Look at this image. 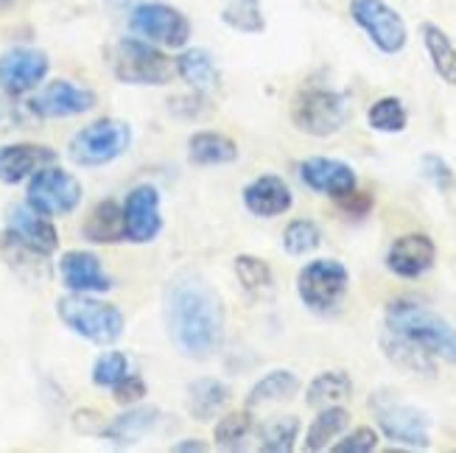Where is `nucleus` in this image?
<instances>
[{"label": "nucleus", "instance_id": "obj_1", "mask_svg": "<svg viewBox=\"0 0 456 453\" xmlns=\"http://www.w3.org/2000/svg\"><path fill=\"white\" fill-rule=\"evenodd\" d=\"M166 322L176 350L188 359H210L224 339L222 300L196 271H183L168 283Z\"/></svg>", "mask_w": 456, "mask_h": 453}, {"label": "nucleus", "instance_id": "obj_2", "mask_svg": "<svg viewBox=\"0 0 456 453\" xmlns=\"http://www.w3.org/2000/svg\"><path fill=\"white\" fill-rule=\"evenodd\" d=\"M384 325L395 336L426 350L428 356L456 364V328L428 305L411 297L392 300L384 311Z\"/></svg>", "mask_w": 456, "mask_h": 453}, {"label": "nucleus", "instance_id": "obj_3", "mask_svg": "<svg viewBox=\"0 0 456 453\" xmlns=\"http://www.w3.org/2000/svg\"><path fill=\"white\" fill-rule=\"evenodd\" d=\"M110 70L118 82L134 87H166L171 82L174 62L160 51V45L143 36H124L110 48Z\"/></svg>", "mask_w": 456, "mask_h": 453}, {"label": "nucleus", "instance_id": "obj_4", "mask_svg": "<svg viewBox=\"0 0 456 453\" xmlns=\"http://www.w3.org/2000/svg\"><path fill=\"white\" fill-rule=\"evenodd\" d=\"M59 320L65 322L68 330H73L76 336H82L85 342H93L98 347L115 344L124 333V313L118 305L95 300L93 294H65L56 303Z\"/></svg>", "mask_w": 456, "mask_h": 453}, {"label": "nucleus", "instance_id": "obj_5", "mask_svg": "<svg viewBox=\"0 0 456 453\" xmlns=\"http://www.w3.org/2000/svg\"><path fill=\"white\" fill-rule=\"evenodd\" d=\"M370 409L375 411L381 434L392 442L409 450H428L431 448V420L423 409L401 403L389 392H375L370 398Z\"/></svg>", "mask_w": 456, "mask_h": 453}, {"label": "nucleus", "instance_id": "obj_6", "mask_svg": "<svg viewBox=\"0 0 456 453\" xmlns=\"http://www.w3.org/2000/svg\"><path fill=\"white\" fill-rule=\"evenodd\" d=\"M129 143H132V129L126 121L98 117V121L82 126L70 137L68 157L82 168H98L126 154Z\"/></svg>", "mask_w": 456, "mask_h": 453}, {"label": "nucleus", "instance_id": "obj_7", "mask_svg": "<svg viewBox=\"0 0 456 453\" xmlns=\"http://www.w3.org/2000/svg\"><path fill=\"white\" fill-rule=\"evenodd\" d=\"M350 117L347 98L328 87H305L297 93L291 104V124L297 132L311 137H330L339 132Z\"/></svg>", "mask_w": 456, "mask_h": 453}, {"label": "nucleus", "instance_id": "obj_8", "mask_svg": "<svg viewBox=\"0 0 456 453\" xmlns=\"http://www.w3.org/2000/svg\"><path fill=\"white\" fill-rule=\"evenodd\" d=\"M350 288V271L342 261L316 258L305 263L297 274V294L308 311L330 313L342 305L345 294Z\"/></svg>", "mask_w": 456, "mask_h": 453}, {"label": "nucleus", "instance_id": "obj_9", "mask_svg": "<svg viewBox=\"0 0 456 453\" xmlns=\"http://www.w3.org/2000/svg\"><path fill=\"white\" fill-rule=\"evenodd\" d=\"M82 193H85L82 182L70 171L51 163L28 176L26 205L37 213L48 215V219H56V215H68L82 205Z\"/></svg>", "mask_w": 456, "mask_h": 453}, {"label": "nucleus", "instance_id": "obj_10", "mask_svg": "<svg viewBox=\"0 0 456 453\" xmlns=\"http://www.w3.org/2000/svg\"><path fill=\"white\" fill-rule=\"evenodd\" d=\"M129 28L163 48H185L191 39V20L163 0H143L129 12Z\"/></svg>", "mask_w": 456, "mask_h": 453}, {"label": "nucleus", "instance_id": "obj_11", "mask_svg": "<svg viewBox=\"0 0 456 453\" xmlns=\"http://www.w3.org/2000/svg\"><path fill=\"white\" fill-rule=\"evenodd\" d=\"M350 17L370 36V43L387 56L401 53L409 43L403 17L387 0H350Z\"/></svg>", "mask_w": 456, "mask_h": 453}, {"label": "nucleus", "instance_id": "obj_12", "mask_svg": "<svg viewBox=\"0 0 456 453\" xmlns=\"http://www.w3.org/2000/svg\"><path fill=\"white\" fill-rule=\"evenodd\" d=\"M6 235L31 255L48 258L59 247V232L48 215L31 210L28 205H12L6 210Z\"/></svg>", "mask_w": 456, "mask_h": 453}, {"label": "nucleus", "instance_id": "obj_13", "mask_svg": "<svg viewBox=\"0 0 456 453\" xmlns=\"http://www.w3.org/2000/svg\"><path fill=\"white\" fill-rule=\"evenodd\" d=\"M51 59L37 48H12L0 53V90L9 95H26L45 82Z\"/></svg>", "mask_w": 456, "mask_h": 453}, {"label": "nucleus", "instance_id": "obj_14", "mask_svg": "<svg viewBox=\"0 0 456 453\" xmlns=\"http://www.w3.org/2000/svg\"><path fill=\"white\" fill-rule=\"evenodd\" d=\"M124 232L132 244H149L163 232L160 190L154 185H137L124 199Z\"/></svg>", "mask_w": 456, "mask_h": 453}, {"label": "nucleus", "instance_id": "obj_15", "mask_svg": "<svg viewBox=\"0 0 456 453\" xmlns=\"http://www.w3.org/2000/svg\"><path fill=\"white\" fill-rule=\"evenodd\" d=\"M437 261V244L426 232H406L398 235L387 249V269L401 280H418L426 271H431Z\"/></svg>", "mask_w": 456, "mask_h": 453}, {"label": "nucleus", "instance_id": "obj_16", "mask_svg": "<svg viewBox=\"0 0 456 453\" xmlns=\"http://www.w3.org/2000/svg\"><path fill=\"white\" fill-rule=\"evenodd\" d=\"M297 174H300V182L308 190L330 196V199H342V196L359 188V176H355L353 166L336 160V157H308L297 166Z\"/></svg>", "mask_w": 456, "mask_h": 453}, {"label": "nucleus", "instance_id": "obj_17", "mask_svg": "<svg viewBox=\"0 0 456 453\" xmlns=\"http://www.w3.org/2000/svg\"><path fill=\"white\" fill-rule=\"evenodd\" d=\"M98 104V95L85 87L76 85L70 78H53L43 90L37 93L31 101V109L39 117H73V115H85Z\"/></svg>", "mask_w": 456, "mask_h": 453}, {"label": "nucleus", "instance_id": "obj_18", "mask_svg": "<svg viewBox=\"0 0 456 453\" xmlns=\"http://www.w3.org/2000/svg\"><path fill=\"white\" fill-rule=\"evenodd\" d=\"M59 274H62L65 288L76 294H104L112 288V280L98 261V255L85 249L65 252L62 261H59Z\"/></svg>", "mask_w": 456, "mask_h": 453}, {"label": "nucleus", "instance_id": "obj_19", "mask_svg": "<svg viewBox=\"0 0 456 453\" xmlns=\"http://www.w3.org/2000/svg\"><path fill=\"white\" fill-rule=\"evenodd\" d=\"M244 207L257 215V219H274V215H283L294 205V193L286 185L283 176L277 174H261L255 176L252 182L244 185Z\"/></svg>", "mask_w": 456, "mask_h": 453}, {"label": "nucleus", "instance_id": "obj_20", "mask_svg": "<svg viewBox=\"0 0 456 453\" xmlns=\"http://www.w3.org/2000/svg\"><path fill=\"white\" fill-rule=\"evenodd\" d=\"M56 163V151L39 143H6L0 146V182L20 185L31 174Z\"/></svg>", "mask_w": 456, "mask_h": 453}, {"label": "nucleus", "instance_id": "obj_21", "mask_svg": "<svg viewBox=\"0 0 456 453\" xmlns=\"http://www.w3.org/2000/svg\"><path fill=\"white\" fill-rule=\"evenodd\" d=\"M157 423H160V409L157 406H132L102 428V437L115 448H129L141 442L149 431H154Z\"/></svg>", "mask_w": 456, "mask_h": 453}, {"label": "nucleus", "instance_id": "obj_22", "mask_svg": "<svg viewBox=\"0 0 456 453\" xmlns=\"http://www.w3.org/2000/svg\"><path fill=\"white\" fill-rule=\"evenodd\" d=\"M238 160V146L222 132H196L188 141V163L193 166H230Z\"/></svg>", "mask_w": 456, "mask_h": 453}, {"label": "nucleus", "instance_id": "obj_23", "mask_svg": "<svg viewBox=\"0 0 456 453\" xmlns=\"http://www.w3.org/2000/svg\"><path fill=\"white\" fill-rule=\"evenodd\" d=\"M381 347L387 352V359L401 367L409 376H420V378H434V372H437V359L428 356L426 350H420L418 344H411L401 336H395L392 330H384L381 336Z\"/></svg>", "mask_w": 456, "mask_h": 453}, {"label": "nucleus", "instance_id": "obj_24", "mask_svg": "<svg viewBox=\"0 0 456 453\" xmlns=\"http://www.w3.org/2000/svg\"><path fill=\"white\" fill-rule=\"evenodd\" d=\"M85 239L90 244H118V241H126V232H124V207L112 202V199H104L98 202L87 222L82 227Z\"/></svg>", "mask_w": 456, "mask_h": 453}, {"label": "nucleus", "instance_id": "obj_25", "mask_svg": "<svg viewBox=\"0 0 456 453\" xmlns=\"http://www.w3.org/2000/svg\"><path fill=\"white\" fill-rule=\"evenodd\" d=\"M227 403H230V386L224 381L200 378L188 386V411L200 423H208L216 415H222Z\"/></svg>", "mask_w": 456, "mask_h": 453}, {"label": "nucleus", "instance_id": "obj_26", "mask_svg": "<svg viewBox=\"0 0 456 453\" xmlns=\"http://www.w3.org/2000/svg\"><path fill=\"white\" fill-rule=\"evenodd\" d=\"M350 425V411L342 409L339 403L336 406H325L320 409V415L314 417V423L305 431V442L303 448L311 453H320L328 450L333 445V440H339Z\"/></svg>", "mask_w": 456, "mask_h": 453}, {"label": "nucleus", "instance_id": "obj_27", "mask_svg": "<svg viewBox=\"0 0 456 453\" xmlns=\"http://www.w3.org/2000/svg\"><path fill=\"white\" fill-rule=\"evenodd\" d=\"M174 70L196 93H208L216 87V82H219V70H216L213 56L205 48H185L180 56H176Z\"/></svg>", "mask_w": 456, "mask_h": 453}, {"label": "nucleus", "instance_id": "obj_28", "mask_svg": "<svg viewBox=\"0 0 456 453\" xmlns=\"http://www.w3.org/2000/svg\"><path fill=\"white\" fill-rule=\"evenodd\" d=\"M300 392V378L291 369H272L261 381H255V386L247 395V409L269 406V403H283L294 398Z\"/></svg>", "mask_w": 456, "mask_h": 453}, {"label": "nucleus", "instance_id": "obj_29", "mask_svg": "<svg viewBox=\"0 0 456 453\" xmlns=\"http://www.w3.org/2000/svg\"><path fill=\"white\" fill-rule=\"evenodd\" d=\"M420 36H423L426 53L431 59L434 70H437V76L445 85L456 87V45L451 43V36L437 23H423Z\"/></svg>", "mask_w": 456, "mask_h": 453}, {"label": "nucleus", "instance_id": "obj_30", "mask_svg": "<svg viewBox=\"0 0 456 453\" xmlns=\"http://www.w3.org/2000/svg\"><path fill=\"white\" fill-rule=\"evenodd\" d=\"M353 395V381L345 369H325L320 372L305 389V403L311 409H325L336 406Z\"/></svg>", "mask_w": 456, "mask_h": 453}, {"label": "nucleus", "instance_id": "obj_31", "mask_svg": "<svg viewBox=\"0 0 456 453\" xmlns=\"http://www.w3.org/2000/svg\"><path fill=\"white\" fill-rule=\"evenodd\" d=\"M406 124H409V112L401 98H395V95L379 98V101H372V107L367 109V126L372 132L401 134L406 129Z\"/></svg>", "mask_w": 456, "mask_h": 453}, {"label": "nucleus", "instance_id": "obj_32", "mask_svg": "<svg viewBox=\"0 0 456 453\" xmlns=\"http://www.w3.org/2000/svg\"><path fill=\"white\" fill-rule=\"evenodd\" d=\"M300 420L294 415L274 417L261 425V450L264 453H291L300 440Z\"/></svg>", "mask_w": 456, "mask_h": 453}, {"label": "nucleus", "instance_id": "obj_33", "mask_svg": "<svg viewBox=\"0 0 456 453\" xmlns=\"http://www.w3.org/2000/svg\"><path fill=\"white\" fill-rule=\"evenodd\" d=\"M222 23L241 34H261L266 28L261 0H227L222 9Z\"/></svg>", "mask_w": 456, "mask_h": 453}, {"label": "nucleus", "instance_id": "obj_34", "mask_svg": "<svg viewBox=\"0 0 456 453\" xmlns=\"http://www.w3.org/2000/svg\"><path fill=\"white\" fill-rule=\"evenodd\" d=\"M320 244H322V230L311 219H294L283 230V249L291 258H305L314 249H320Z\"/></svg>", "mask_w": 456, "mask_h": 453}, {"label": "nucleus", "instance_id": "obj_35", "mask_svg": "<svg viewBox=\"0 0 456 453\" xmlns=\"http://www.w3.org/2000/svg\"><path fill=\"white\" fill-rule=\"evenodd\" d=\"M252 431V415L244 409V411H230V415L219 417L213 428V440L219 448L224 450H241L247 437Z\"/></svg>", "mask_w": 456, "mask_h": 453}, {"label": "nucleus", "instance_id": "obj_36", "mask_svg": "<svg viewBox=\"0 0 456 453\" xmlns=\"http://www.w3.org/2000/svg\"><path fill=\"white\" fill-rule=\"evenodd\" d=\"M235 278L249 294H264L274 283L272 266L264 258H255V255H238L235 258Z\"/></svg>", "mask_w": 456, "mask_h": 453}, {"label": "nucleus", "instance_id": "obj_37", "mask_svg": "<svg viewBox=\"0 0 456 453\" xmlns=\"http://www.w3.org/2000/svg\"><path fill=\"white\" fill-rule=\"evenodd\" d=\"M129 372H132V367H129V359L124 356V352L110 350V352H102V356L95 359L90 378H93L95 386L112 389L115 384H121L129 376Z\"/></svg>", "mask_w": 456, "mask_h": 453}, {"label": "nucleus", "instance_id": "obj_38", "mask_svg": "<svg viewBox=\"0 0 456 453\" xmlns=\"http://www.w3.org/2000/svg\"><path fill=\"white\" fill-rule=\"evenodd\" d=\"M423 176L440 193H451L456 188V174L440 154H423Z\"/></svg>", "mask_w": 456, "mask_h": 453}, {"label": "nucleus", "instance_id": "obj_39", "mask_svg": "<svg viewBox=\"0 0 456 453\" xmlns=\"http://www.w3.org/2000/svg\"><path fill=\"white\" fill-rule=\"evenodd\" d=\"M375 448H379V431L370 425H359L350 434H345L339 442L330 445L333 453H372Z\"/></svg>", "mask_w": 456, "mask_h": 453}, {"label": "nucleus", "instance_id": "obj_40", "mask_svg": "<svg viewBox=\"0 0 456 453\" xmlns=\"http://www.w3.org/2000/svg\"><path fill=\"white\" fill-rule=\"evenodd\" d=\"M112 398H115V403H121V406L141 403L146 398V384H143V378L134 376V372H129V376L121 384L112 386Z\"/></svg>", "mask_w": 456, "mask_h": 453}, {"label": "nucleus", "instance_id": "obj_41", "mask_svg": "<svg viewBox=\"0 0 456 453\" xmlns=\"http://www.w3.org/2000/svg\"><path fill=\"white\" fill-rule=\"evenodd\" d=\"M336 202H339V207L350 215H367L372 210V196L359 188L350 190L347 196H342V199H336Z\"/></svg>", "mask_w": 456, "mask_h": 453}, {"label": "nucleus", "instance_id": "obj_42", "mask_svg": "<svg viewBox=\"0 0 456 453\" xmlns=\"http://www.w3.org/2000/svg\"><path fill=\"white\" fill-rule=\"evenodd\" d=\"M171 450H174V453H205V450H208V445H205V442H200V440H185V442L171 445Z\"/></svg>", "mask_w": 456, "mask_h": 453}, {"label": "nucleus", "instance_id": "obj_43", "mask_svg": "<svg viewBox=\"0 0 456 453\" xmlns=\"http://www.w3.org/2000/svg\"><path fill=\"white\" fill-rule=\"evenodd\" d=\"M17 4V0H0V12H6V9H12Z\"/></svg>", "mask_w": 456, "mask_h": 453}]
</instances>
